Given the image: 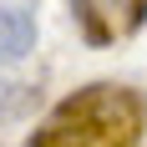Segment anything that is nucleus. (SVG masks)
<instances>
[{
    "label": "nucleus",
    "instance_id": "obj_4",
    "mask_svg": "<svg viewBox=\"0 0 147 147\" xmlns=\"http://www.w3.org/2000/svg\"><path fill=\"white\" fill-rule=\"evenodd\" d=\"M41 102V86H30V81H15V76H0V127H10V122L30 117Z\"/></svg>",
    "mask_w": 147,
    "mask_h": 147
},
{
    "label": "nucleus",
    "instance_id": "obj_1",
    "mask_svg": "<svg viewBox=\"0 0 147 147\" xmlns=\"http://www.w3.org/2000/svg\"><path fill=\"white\" fill-rule=\"evenodd\" d=\"M147 132V96L122 81H91L51 107L30 147H132Z\"/></svg>",
    "mask_w": 147,
    "mask_h": 147
},
{
    "label": "nucleus",
    "instance_id": "obj_3",
    "mask_svg": "<svg viewBox=\"0 0 147 147\" xmlns=\"http://www.w3.org/2000/svg\"><path fill=\"white\" fill-rule=\"evenodd\" d=\"M36 51V15L20 0H0V66Z\"/></svg>",
    "mask_w": 147,
    "mask_h": 147
},
{
    "label": "nucleus",
    "instance_id": "obj_2",
    "mask_svg": "<svg viewBox=\"0 0 147 147\" xmlns=\"http://www.w3.org/2000/svg\"><path fill=\"white\" fill-rule=\"evenodd\" d=\"M71 20L86 46H117L147 26V0H71Z\"/></svg>",
    "mask_w": 147,
    "mask_h": 147
}]
</instances>
